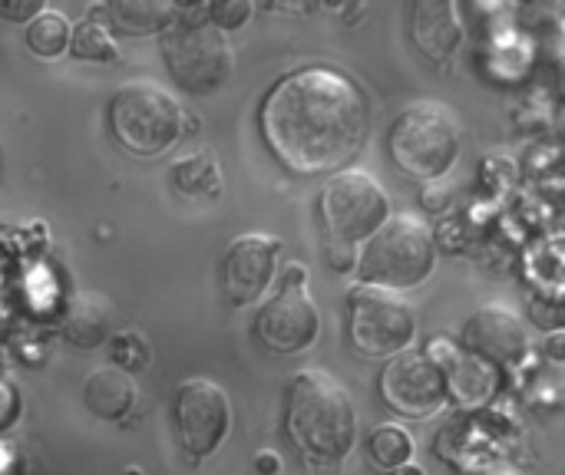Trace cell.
<instances>
[{"instance_id": "cell-1", "label": "cell", "mask_w": 565, "mask_h": 475, "mask_svg": "<svg viewBox=\"0 0 565 475\" xmlns=\"http://www.w3.org/2000/svg\"><path fill=\"white\" fill-rule=\"evenodd\" d=\"M367 126V99L358 83L328 66L285 76L262 106L265 145L298 175L348 169L364 149Z\"/></svg>"}, {"instance_id": "cell-2", "label": "cell", "mask_w": 565, "mask_h": 475, "mask_svg": "<svg viewBox=\"0 0 565 475\" xmlns=\"http://www.w3.org/2000/svg\"><path fill=\"white\" fill-rule=\"evenodd\" d=\"M288 436L308 469L338 475L358 440V413L351 393L324 370H301L288 387Z\"/></svg>"}, {"instance_id": "cell-3", "label": "cell", "mask_w": 565, "mask_h": 475, "mask_svg": "<svg viewBox=\"0 0 565 475\" xmlns=\"http://www.w3.org/2000/svg\"><path fill=\"white\" fill-rule=\"evenodd\" d=\"M437 268V241L424 218L391 215L358 255V278L391 294L420 288Z\"/></svg>"}, {"instance_id": "cell-4", "label": "cell", "mask_w": 565, "mask_h": 475, "mask_svg": "<svg viewBox=\"0 0 565 475\" xmlns=\"http://www.w3.org/2000/svg\"><path fill=\"white\" fill-rule=\"evenodd\" d=\"M463 129L460 119L444 102H414L407 106L391 132H387V152L394 165L417 182H440L454 162L460 159Z\"/></svg>"}, {"instance_id": "cell-5", "label": "cell", "mask_w": 565, "mask_h": 475, "mask_svg": "<svg viewBox=\"0 0 565 475\" xmlns=\"http://www.w3.org/2000/svg\"><path fill=\"white\" fill-rule=\"evenodd\" d=\"M109 129L126 152L152 159L179 142L182 106L175 102V96H169V89L149 79H132L119 86L109 99Z\"/></svg>"}, {"instance_id": "cell-6", "label": "cell", "mask_w": 565, "mask_h": 475, "mask_svg": "<svg viewBox=\"0 0 565 475\" xmlns=\"http://www.w3.org/2000/svg\"><path fill=\"white\" fill-rule=\"evenodd\" d=\"M159 50L166 69L179 83V89L192 96L218 93L235 73V50L222 30L209 20H172L166 33H159Z\"/></svg>"}, {"instance_id": "cell-7", "label": "cell", "mask_w": 565, "mask_h": 475, "mask_svg": "<svg viewBox=\"0 0 565 475\" xmlns=\"http://www.w3.org/2000/svg\"><path fill=\"white\" fill-rule=\"evenodd\" d=\"M318 215L324 228V245L358 248L391 218V198L371 172L341 169L321 188Z\"/></svg>"}, {"instance_id": "cell-8", "label": "cell", "mask_w": 565, "mask_h": 475, "mask_svg": "<svg viewBox=\"0 0 565 475\" xmlns=\"http://www.w3.org/2000/svg\"><path fill=\"white\" fill-rule=\"evenodd\" d=\"M417 317L401 294L358 284L348 294V337L364 357H394L411 350Z\"/></svg>"}, {"instance_id": "cell-9", "label": "cell", "mask_w": 565, "mask_h": 475, "mask_svg": "<svg viewBox=\"0 0 565 475\" xmlns=\"http://www.w3.org/2000/svg\"><path fill=\"white\" fill-rule=\"evenodd\" d=\"M172 417H175L179 443L192 463L209 460L228 440V430H232L228 393L218 384L202 380V377L179 384Z\"/></svg>"}, {"instance_id": "cell-10", "label": "cell", "mask_w": 565, "mask_h": 475, "mask_svg": "<svg viewBox=\"0 0 565 475\" xmlns=\"http://www.w3.org/2000/svg\"><path fill=\"white\" fill-rule=\"evenodd\" d=\"M381 397L401 417H434L447 397L444 370L420 350H401L381 374Z\"/></svg>"}, {"instance_id": "cell-11", "label": "cell", "mask_w": 565, "mask_h": 475, "mask_svg": "<svg viewBox=\"0 0 565 475\" xmlns=\"http://www.w3.org/2000/svg\"><path fill=\"white\" fill-rule=\"evenodd\" d=\"M318 334H321V314L305 288L278 291L271 301L262 304L255 317V337L262 341L265 350L281 357L308 350L318 341Z\"/></svg>"}, {"instance_id": "cell-12", "label": "cell", "mask_w": 565, "mask_h": 475, "mask_svg": "<svg viewBox=\"0 0 565 475\" xmlns=\"http://www.w3.org/2000/svg\"><path fill=\"white\" fill-rule=\"evenodd\" d=\"M278 251L281 241L268 235H242L228 245L218 278H222V294L232 307H248L268 291L275 278Z\"/></svg>"}, {"instance_id": "cell-13", "label": "cell", "mask_w": 565, "mask_h": 475, "mask_svg": "<svg viewBox=\"0 0 565 475\" xmlns=\"http://www.w3.org/2000/svg\"><path fill=\"white\" fill-rule=\"evenodd\" d=\"M463 350L487 367H516L530 350V337L523 321L510 307L487 304L467 321Z\"/></svg>"}, {"instance_id": "cell-14", "label": "cell", "mask_w": 565, "mask_h": 475, "mask_svg": "<svg viewBox=\"0 0 565 475\" xmlns=\"http://www.w3.org/2000/svg\"><path fill=\"white\" fill-rule=\"evenodd\" d=\"M411 36L427 60H434V63L450 60L463 43V23H460L457 3L420 0L411 17Z\"/></svg>"}, {"instance_id": "cell-15", "label": "cell", "mask_w": 565, "mask_h": 475, "mask_svg": "<svg viewBox=\"0 0 565 475\" xmlns=\"http://www.w3.org/2000/svg\"><path fill=\"white\" fill-rule=\"evenodd\" d=\"M86 17H106V30L113 26L122 36H152L166 33L175 20V3L166 0H109L103 7H93Z\"/></svg>"}, {"instance_id": "cell-16", "label": "cell", "mask_w": 565, "mask_h": 475, "mask_svg": "<svg viewBox=\"0 0 565 475\" xmlns=\"http://www.w3.org/2000/svg\"><path fill=\"white\" fill-rule=\"evenodd\" d=\"M132 403H136V384L119 367H99L83 384V407L103 423L122 420L132 410Z\"/></svg>"}, {"instance_id": "cell-17", "label": "cell", "mask_w": 565, "mask_h": 475, "mask_svg": "<svg viewBox=\"0 0 565 475\" xmlns=\"http://www.w3.org/2000/svg\"><path fill=\"white\" fill-rule=\"evenodd\" d=\"M113 334V307L106 298L83 291L66 304L63 314V337L79 347V350H96L99 344H106Z\"/></svg>"}, {"instance_id": "cell-18", "label": "cell", "mask_w": 565, "mask_h": 475, "mask_svg": "<svg viewBox=\"0 0 565 475\" xmlns=\"http://www.w3.org/2000/svg\"><path fill=\"white\" fill-rule=\"evenodd\" d=\"M172 182L182 195H205V198H215L222 192V169L215 162V155L209 149L195 152V155H185L172 165Z\"/></svg>"}, {"instance_id": "cell-19", "label": "cell", "mask_w": 565, "mask_h": 475, "mask_svg": "<svg viewBox=\"0 0 565 475\" xmlns=\"http://www.w3.org/2000/svg\"><path fill=\"white\" fill-rule=\"evenodd\" d=\"M70 33H73V23L63 13L43 10L26 23V46L40 60H56L70 50Z\"/></svg>"}, {"instance_id": "cell-20", "label": "cell", "mask_w": 565, "mask_h": 475, "mask_svg": "<svg viewBox=\"0 0 565 475\" xmlns=\"http://www.w3.org/2000/svg\"><path fill=\"white\" fill-rule=\"evenodd\" d=\"M70 50L76 60L86 63H113L119 56V46L113 40V33L106 30V23H99L96 17H83L73 33H70Z\"/></svg>"}, {"instance_id": "cell-21", "label": "cell", "mask_w": 565, "mask_h": 475, "mask_svg": "<svg viewBox=\"0 0 565 475\" xmlns=\"http://www.w3.org/2000/svg\"><path fill=\"white\" fill-rule=\"evenodd\" d=\"M367 453H371L374 466H381V469H401L414 456V436L407 430H401V427H381V430L371 433Z\"/></svg>"}, {"instance_id": "cell-22", "label": "cell", "mask_w": 565, "mask_h": 475, "mask_svg": "<svg viewBox=\"0 0 565 475\" xmlns=\"http://www.w3.org/2000/svg\"><path fill=\"white\" fill-rule=\"evenodd\" d=\"M252 17V3L248 0H222V3H209V23L215 30H222L225 36L238 26H245V20Z\"/></svg>"}, {"instance_id": "cell-23", "label": "cell", "mask_w": 565, "mask_h": 475, "mask_svg": "<svg viewBox=\"0 0 565 475\" xmlns=\"http://www.w3.org/2000/svg\"><path fill=\"white\" fill-rule=\"evenodd\" d=\"M113 360H116L119 370H136V367H142V364L149 360V354H146V337L136 334V331L119 334L116 344H113Z\"/></svg>"}, {"instance_id": "cell-24", "label": "cell", "mask_w": 565, "mask_h": 475, "mask_svg": "<svg viewBox=\"0 0 565 475\" xmlns=\"http://www.w3.org/2000/svg\"><path fill=\"white\" fill-rule=\"evenodd\" d=\"M43 10V0H0V17L10 23H30Z\"/></svg>"}, {"instance_id": "cell-25", "label": "cell", "mask_w": 565, "mask_h": 475, "mask_svg": "<svg viewBox=\"0 0 565 475\" xmlns=\"http://www.w3.org/2000/svg\"><path fill=\"white\" fill-rule=\"evenodd\" d=\"M324 258H328V265L334 268V271H354V265H358V248H351V245H324Z\"/></svg>"}, {"instance_id": "cell-26", "label": "cell", "mask_w": 565, "mask_h": 475, "mask_svg": "<svg viewBox=\"0 0 565 475\" xmlns=\"http://www.w3.org/2000/svg\"><path fill=\"white\" fill-rule=\"evenodd\" d=\"M308 284V268L305 265H288L278 278V291H298Z\"/></svg>"}, {"instance_id": "cell-27", "label": "cell", "mask_w": 565, "mask_h": 475, "mask_svg": "<svg viewBox=\"0 0 565 475\" xmlns=\"http://www.w3.org/2000/svg\"><path fill=\"white\" fill-rule=\"evenodd\" d=\"M255 473L258 475H278L281 473V460L275 453H262L255 456Z\"/></svg>"}, {"instance_id": "cell-28", "label": "cell", "mask_w": 565, "mask_h": 475, "mask_svg": "<svg viewBox=\"0 0 565 475\" xmlns=\"http://www.w3.org/2000/svg\"><path fill=\"white\" fill-rule=\"evenodd\" d=\"M447 202H450V192H434V188L427 185V192H424V205H427V208L444 212V208H447Z\"/></svg>"}, {"instance_id": "cell-29", "label": "cell", "mask_w": 565, "mask_h": 475, "mask_svg": "<svg viewBox=\"0 0 565 475\" xmlns=\"http://www.w3.org/2000/svg\"><path fill=\"white\" fill-rule=\"evenodd\" d=\"M13 407H17V397H13V390H7V393L0 397V427L13 417Z\"/></svg>"}, {"instance_id": "cell-30", "label": "cell", "mask_w": 565, "mask_h": 475, "mask_svg": "<svg viewBox=\"0 0 565 475\" xmlns=\"http://www.w3.org/2000/svg\"><path fill=\"white\" fill-rule=\"evenodd\" d=\"M391 475H427V473H424L420 466H411V463H407V466H401V469H391Z\"/></svg>"}, {"instance_id": "cell-31", "label": "cell", "mask_w": 565, "mask_h": 475, "mask_svg": "<svg viewBox=\"0 0 565 475\" xmlns=\"http://www.w3.org/2000/svg\"><path fill=\"white\" fill-rule=\"evenodd\" d=\"M559 344H563V337H559V334H553V341H550V354H553L556 360L563 357V347H559Z\"/></svg>"}, {"instance_id": "cell-32", "label": "cell", "mask_w": 565, "mask_h": 475, "mask_svg": "<svg viewBox=\"0 0 565 475\" xmlns=\"http://www.w3.org/2000/svg\"><path fill=\"white\" fill-rule=\"evenodd\" d=\"M497 475H503V473H497Z\"/></svg>"}]
</instances>
